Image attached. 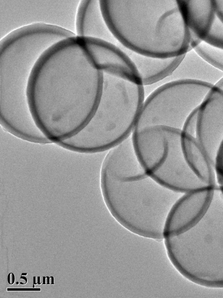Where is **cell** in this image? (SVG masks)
<instances>
[{"mask_svg":"<svg viewBox=\"0 0 223 298\" xmlns=\"http://www.w3.org/2000/svg\"><path fill=\"white\" fill-rule=\"evenodd\" d=\"M103 82V72L84 36L65 38L42 54L30 73L27 97L36 125L51 143L73 136L87 124Z\"/></svg>","mask_w":223,"mask_h":298,"instance_id":"cell-1","label":"cell"},{"mask_svg":"<svg viewBox=\"0 0 223 298\" xmlns=\"http://www.w3.org/2000/svg\"><path fill=\"white\" fill-rule=\"evenodd\" d=\"M105 22L118 44L157 59L192 50L179 0H99Z\"/></svg>","mask_w":223,"mask_h":298,"instance_id":"cell-2","label":"cell"},{"mask_svg":"<svg viewBox=\"0 0 223 298\" xmlns=\"http://www.w3.org/2000/svg\"><path fill=\"white\" fill-rule=\"evenodd\" d=\"M100 182L107 206L123 227L141 237L163 240L167 218L181 194L159 184L138 161L103 160Z\"/></svg>","mask_w":223,"mask_h":298,"instance_id":"cell-3","label":"cell"},{"mask_svg":"<svg viewBox=\"0 0 223 298\" xmlns=\"http://www.w3.org/2000/svg\"><path fill=\"white\" fill-rule=\"evenodd\" d=\"M102 91L90 120L77 134L56 144L82 153L109 150L130 138L145 98V87L111 70H103Z\"/></svg>","mask_w":223,"mask_h":298,"instance_id":"cell-4","label":"cell"},{"mask_svg":"<svg viewBox=\"0 0 223 298\" xmlns=\"http://www.w3.org/2000/svg\"><path fill=\"white\" fill-rule=\"evenodd\" d=\"M220 197L217 188L198 221L163 239L168 258L178 271L195 283L210 287H223V197L220 212Z\"/></svg>","mask_w":223,"mask_h":298,"instance_id":"cell-5","label":"cell"},{"mask_svg":"<svg viewBox=\"0 0 223 298\" xmlns=\"http://www.w3.org/2000/svg\"><path fill=\"white\" fill-rule=\"evenodd\" d=\"M213 85L189 79L161 83L144 99L135 130L163 126L181 130Z\"/></svg>","mask_w":223,"mask_h":298,"instance_id":"cell-6","label":"cell"},{"mask_svg":"<svg viewBox=\"0 0 223 298\" xmlns=\"http://www.w3.org/2000/svg\"><path fill=\"white\" fill-rule=\"evenodd\" d=\"M162 126L166 138L164 149L148 176L163 187L181 194L208 185L194 175L185 161L180 144L181 130Z\"/></svg>","mask_w":223,"mask_h":298,"instance_id":"cell-7","label":"cell"},{"mask_svg":"<svg viewBox=\"0 0 223 298\" xmlns=\"http://www.w3.org/2000/svg\"><path fill=\"white\" fill-rule=\"evenodd\" d=\"M195 137L215 166L223 140V77L212 86L198 107Z\"/></svg>","mask_w":223,"mask_h":298,"instance_id":"cell-8","label":"cell"},{"mask_svg":"<svg viewBox=\"0 0 223 298\" xmlns=\"http://www.w3.org/2000/svg\"><path fill=\"white\" fill-rule=\"evenodd\" d=\"M217 186L208 185L182 194L168 213L163 237L177 234L198 221L208 208Z\"/></svg>","mask_w":223,"mask_h":298,"instance_id":"cell-9","label":"cell"},{"mask_svg":"<svg viewBox=\"0 0 223 298\" xmlns=\"http://www.w3.org/2000/svg\"><path fill=\"white\" fill-rule=\"evenodd\" d=\"M179 0L193 49L203 41L216 17L213 0Z\"/></svg>","mask_w":223,"mask_h":298,"instance_id":"cell-10","label":"cell"},{"mask_svg":"<svg viewBox=\"0 0 223 298\" xmlns=\"http://www.w3.org/2000/svg\"><path fill=\"white\" fill-rule=\"evenodd\" d=\"M76 34L98 38L117 44L104 19L99 0H81L75 21Z\"/></svg>","mask_w":223,"mask_h":298,"instance_id":"cell-11","label":"cell"},{"mask_svg":"<svg viewBox=\"0 0 223 298\" xmlns=\"http://www.w3.org/2000/svg\"><path fill=\"white\" fill-rule=\"evenodd\" d=\"M180 144L188 166L206 185H217L215 166L195 136L181 130Z\"/></svg>","mask_w":223,"mask_h":298,"instance_id":"cell-12","label":"cell"},{"mask_svg":"<svg viewBox=\"0 0 223 298\" xmlns=\"http://www.w3.org/2000/svg\"><path fill=\"white\" fill-rule=\"evenodd\" d=\"M134 64L144 87L163 82L175 70L185 55L169 59L144 56L125 48Z\"/></svg>","mask_w":223,"mask_h":298,"instance_id":"cell-13","label":"cell"},{"mask_svg":"<svg viewBox=\"0 0 223 298\" xmlns=\"http://www.w3.org/2000/svg\"><path fill=\"white\" fill-rule=\"evenodd\" d=\"M223 77V72L207 63L192 49L185 55L172 74L162 83L189 79L214 85Z\"/></svg>","mask_w":223,"mask_h":298,"instance_id":"cell-14","label":"cell"},{"mask_svg":"<svg viewBox=\"0 0 223 298\" xmlns=\"http://www.w3.org/2000/svg\"><path fill=\"white\" fill-rule=\"evenodd\" d=\"M211 66L223 72V49L201 41L193 49Z\"/></svg>","mask_w":223,"mask_h":298,"instance_id":"cell-15","label":"cell"},{"mask_svg":"<svg viewBox=\"0 0 223 298\" xmlns=\"http://www.w3.org/2000/svg\"><path fill=\"white\" fill-rule=\"evenodd\" d=\"M202 41L223 49V23L217 15L210 29Z\"/></svg>","mask_w":223,"mask_h":298,"instance_id":"cell-16","label":"cell"},{"mask_svg":"<svg viewBox=\"0 0 223 298\" xmlns=\"http://www.w3.org/2000/svg\"><path fill=\"white\" fill-rule=\"evenodd\" d=\"M198 108L186 119L181 131L195 136L197 124Z\"/></svg>","mask_w":223,"mask_h":298,"instance_id":"cell-17","label":"cell"},{"mask_svg":"<svg viewBox=\"0 0 223 298\" xmlns=\"http://www.w3.org/2000/svg\"><path fill=\"white\" fill-rule=\"evenodd\" d=\"M217 180L223 179V140L220 145L215 160Z\"/></svg>","mask_w":223,"mask_h":298,"instance_id":"cell-18","label":"cell"},{"mask_svg":"<svg viewBox=\"0 0 223 298\" xmlns=\"http://www.w3.org/2000/svg\"><path fill=\"white\" fill-rule=\"evenodd\" d=\"M213 4L217 17L223 23V0H213Z\"/></svg>","mask_w":223,"mask_h":298,"instance_id":"cell-19","label":"cell"},{"mask_svg":"<svg viewBox=\"0 0 223 298\" xmlns=\"http://www.w3.org/2000/svg\"><path fill=\"white\" fill-rule=\"evenodd\" d=\"M25 274H27V273H22V275H25Z\"/></svg>","mask_w":223,"mask_h":298,"instance_id":"cell-20","label":"cell"}]
</instances>
